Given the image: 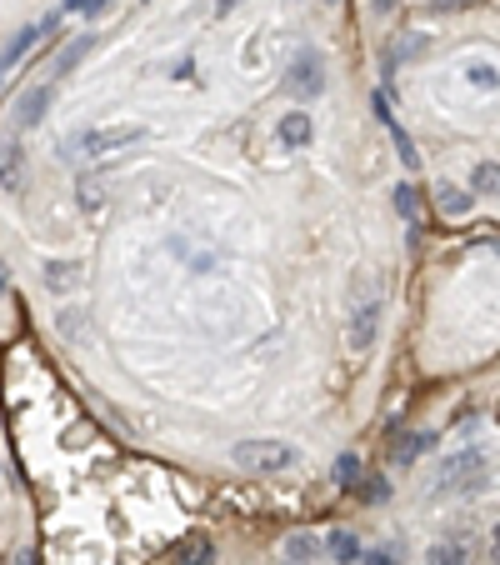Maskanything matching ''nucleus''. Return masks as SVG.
<instances>
[{"label": "nucleus", "instance_id": "4be33fe9", "mask_svg": "<svg viewBox=\"0 0 500 565\" xmlns=\"http://www.w3.org/2000/svg\"><path fill=\"white\" fill-rule=\"evenodd\" d=\"M355 495H361L365 505H380V501L390 495V490H386V480H365V490H355Z\"/></svg>", "mask_w": 500, "mask_h": 565}, {"label": "nucleus", "instance_id": "cd10ccee", "mask_svg": "<svg viewBox=\"0 0 500 565\" xmlns=\"http://www.w3.org/2000/svg\"><path fill=\"white\" fill-rule=\"evenodd\" d=\"M236 5H240V0H215V15H230Z\"/></svg>", "mask_w": 500, "mask_h": 565}, {"label": "nucleus", "instance_id": "393cba45", "mask_svg": "<svg viewBox=\"0 0 500 565\" xmlns=\"http://www.w3.org/2000/svg\"><path fill=\"white\" fill-rule=\"evenodd\" d=\"M486 555H490V565H500V520L490 526V536H486Z\"/></svg>", "mask_w": 500, "mask_h": 565}, {"label": "nucleus", "instance_id": "39448f33", "mask_svg": "<svg viewBox=\"0 0 500 565\" xmlns=\"http://www.w3.org/2000/svg\"><path fill=\"white\" fill-rule=\"evenodd\" d=\"M475 536L471 530H446L440 540L425 545V565H475Z\"/></svg>", "mask_w": 500, "mask_h": 565}, {"label": "nucleus", "instance_id": "412c9836", "mask_svg": "<svg viewBox=\"0 0 500 565\" xmlns=\"http://www.w3.org/2000/svg\"><path fill=\"white\" fill-rule=\"evenodd\" d=\"M336 480L346 490H355V480H361V455H340L336 461Z\"/></svg>", "mask_w": 500, "mask_h": 565}, {"label": "nucleus", "instance_id": "7ed1b4c3", "mask_svg": "<svg viewBox=\"0 0 500 565\" xmlns=\"http://www.w3.org/2000/svg\"><path fill=\"white\" fill-rule=\"evenodd\" d=\"M140 140H146V126H100V130H80V136L65 140V155L100 161V155L125 151V145H140Z\"/></svg>", "mask_w": 500, "mask_h": 565}, {"label": "nucleus", "instance_id": "423d86ee", "mask_svg": "<svg viewBox=\"0 0 500 565\" xmlns=\"http://www.w3.org/2000/svg\"><path fill=\"white\" fill-rule=\"evenodd\" d=\"M380 315H386V305H380V295H365V305H355V315H350L346 326V345L355 355L371 351L375 345V330H380Z\"/></svg>", "mask_w": 500, "mask_h": 565}, {"label": "nucleus", "instance_id": "6ab92c4d", "mask_svg": "<svg viewBox=\"0 0 500 565\" xmlns=\"http://www.w3.org/2000/svg\"><path fill=\"white\" fill-rule=\"evenodd\" d=\"M436 201H440V211H446V215H465V211H471V195H465L461 186H446V180H440Z\"/></svg>", "mask_w": 500, "mask_h": 565}, {"label": "nucleus", "instance_id": "9d476101", "mask_svg": "<svg viewBox=\"0 0 500 565\" xmlns=\"http://www.w3.org/2000/svg\"><path fill=\"white\" fill-rule=\"evenodd\" d=\"M275 140H280L286 151H305V145L315 140L311 115H305V111H290V115H280V126H275Z\"/></svg>", "mask_w": 500, "mask_h": 565}, {"label": "nucleus", "instance_id": "0eeeda50", "mask_svg": "<svg viewBox=\"0 0 500 565\" xmlns=\"http://www.w3.org/2000/svg\"><path fill=\"white\" fill-rule=\"evenodd\" d=\"M375 115H380V126H386L390 145H396V151H400V165H405V170H415V165H421V151H415L411 130H405V126H400V120H396V115H390L386 96H375Z\"/></svg>", "mask_w": 500, "mask_h": 565}, {"label": "nucleus", "instance_id": "9b49d317", "mask_svg": "<svg viewBox=\"0 0 500 565\" xmlns=\"http://www.w3.org/2000/svg\"><path fill=\"white\" fill-rule=\"evenodd\" d=\"M215 561V545L211 536H186L180 545L171 551V565H211Z\"/></svg>", "mask_w": 500, "mask_h": 565}, {"label": "nucleus", "instance_id": "a878e982", "mask_svg": "<svg viewBox=\"0 0 500 565\" xmlns=\"http://www.w3.org/2000/svg\"><path fill=\"white\" fill-rule=\"evenodd\" d=\"M80 326H86V320H80L75 311H61V330L65 336H80Z\"/></svg>", "mask_w": 500, "mask_h": 565}, {"label": "nucleus", "instance_id": "c85d7f7f", "mask_svg": "<svg viewBox=\"0 0 500 565\" xmlns=\"http://www.w3.org/2000/svg\"><path fill=\"white\" fill-rule=\"evenodd\" d=\"M375 11L386 15V11H396V0H375Z\"/></svg>", "mask_w": 500, "mask_h": 565}, {"label": "nucleus", "instance_id": "b1692460", "mask_svg": "<svg viewBox=\"0 0 500 565\" xmlns=\"http://www.w3.org/2000/svg\"><path fill=\"white\" fill-rule=\"evenodd\" d=\"M355 565H400V555L396 551H361V561Z\"/></svg>", "mask_w": 500, "mask_h": 565}, {"label": "nucleus", "instance_id": "1a4fd4ad", "mask_svg": "<svg viewBox=\"0 0 500 565\" xmlns=\"http://www.w3.org/2000/svg\"><path fill=\"white\" fill-rule=\"evenodd\" d=\"M50 96H55V80H40V86H30L21 96V105H15V130H30L40 120V115L50 111Z\"/></svg>", "mask_w": 500, "mask_h": 565}, {"label": "nucleus", "instance_id": "bb28decb", "mask_svg": "<svg viewBox=\"0 0 500 565\" xmlns=\"http://www.w3.org/2000/svg\"><path fill=\"white\" fill-rule=\"evenodd\" d=\"M430 5H436V11H471L475 0H430Z\"/></svg>", "mask_w": 500, "mask_h": 565}, {"label": "nucleus", "instance_id": "dca6fc26", "mask_svg": "<svg viewBox=\"0 0 500 565\" xmlns=\"http://www.w3.org/2000/svg\"><path fill=\"white\" fill-rule=\"evenodd\" d=\"M0 186H5V190L21 186V145H15V140L0 145Z\"/></svg>", "mask_w": 500, "mask_h": 565}, {"label": "nucleus", "instance_id": "ddd939ff", "mask_svg": "<svg viewBox=\"0 0 500 565\" xmlns=\"http://www.w3.org/2000/svg\"><path fill=\"white\" fill-rule=\"evenodd\" d=\"M75 280H80V265L75 261H46V286L61 295V290H71Z\"/></svg>", "mask_w": 500, "mask_h": 565}, {"label": "nucleus", "instance_id": "f3484780", "mask_svg": "<svg viewBox=\"0 0 500 565\" xmlns=\"http://www.w3.org/2000/svg\"><path fill=\"white\" fill-rule=\"evenodd\" d=\"M90 46H96V36H80V40H71V46H65V55L55 61V80H61V76H71L75 65H80V61L90 55Z\"/></svg>", "mask_w": 500, "mask_h": 565}, {"label": "nucleus", "instance_id": "c756f323", "mask_svg": "<svg viewBox=\"0 0 500 565\" xmlns=\"http://www.w3.org/2000/svg\"><path fill=\"white\" fill-rule=\"evenodd\" d=\"M5 286H11V270H5V265H0V295H5Z\"/></svg>", "mask_w": 500, "mask_h": 565}, {"label": "nucleus", "instance_id": "2eb2a0df", "mask_svg": "<svg viewBox=\"0 0 500 565\" xmlns=\"http://www.w3.org/2000/svg\"><path fill=\"white\" fill-rule=\"evenodd\" d=\"M430 440H436V436H430V430H415V436H405V440H400V445H396V451H390V461H396V465H411V461H421V455H425V445H430Z\"/></svg>", "mask_w": 500, "mask_h": 565}, {"label": "nucleus", "instance_id": "4468645a", "mask_svg": "<svg viewBox=\"0 0 500 565\" xmlns=\"http://www.w3.org/2000/svg\"><path fill=\"white\" fill-rule=\"evenodd\" d=\"M471 190H475V195H500V165L496 161L471 165Z\"/></svg>", "mask_w": 500, "mask_h": 565}, {"label": "nucleus", "instance_id": "6e6552de", "mask_svg": "<svg viewBox=\"0 0 500 565\" xmlns=\"http://www.w3.org/2000/svg\"><path fill=\"white\" fill-rule=\"evenodd\" d=\"M280 561H286V565H321V561H325V540H321V536H305V530H296V536L280 540Z\"/></svg>", "mask_w": 500, "mask_h": 565}, {"label": "nucleus", "instance_id": "f03ea898", "mask_svg": "<svg viewBox=\"0 0 500 565\" xmlns=\"http://www.w3.org/2000/svg\"><path fill=\"white\" fill-rule=\"evenodd\" d=\"M230 455H236V465L246 476H280V470H290L300 461L296 445H286V440H240Z\"/></svg>", "mask_w": 500, "mask_h": 565}, {"label": "nucleus", "instance_id": "5701e85b", "mask_svg": "<svg viewBox=\"0 0 500 565\" xmlns=\"http://www.w3.org/2000/svg\"><path fill=\"white\" fill-rule=\"evenodd\" d=\"M111 5V0H65V11H75V15H100Z\"/></svg>", "mask_w": 500, "mask_h": 565}, {"label": "nucleus", "instance_id": "a211bd4d", "mask_svg": "<svg viewBox=\"0 0 500 565\" xmlns=\"http://www.w3.org/2000/svg\"><path fill=\"white\" fill-rule=\"evenodd\" d=\"M390 201H396V211L405 215L411 226H415V220H421V190H415L411 180H405V186H396V190H390Z\"/></svg>", "mask_w": 500, "mask_h": 565}, {"label": "nucleus", "instance_id": "aec40b11", "mask_svg": "<svg viewBox=\"0 0 500 565\" xmlns=\"http://www.w3.org/2000/svg\"><path fill=\"white\" fill-rule=\"evenodd\" d=\"M465 76H471V86H480V90H496L500 86V71H496V65H480V61L465 65Z\"/></svg>", "mask_w": 500, "mask_h": 565}, {"label": "nucleus", "instance_id": "f8f14e48", "mask_svg": "<svg viewBox=\"0 0 500 565\" xmlns=\"http://www.w3.org/2000/svg\"><path fill=\"white\" fill-rule=\"evenodd\" d=\"M361 551H365V545L350 536V530H330V536H325V555H330L336 565H355V561H361Z\"/></svg>", "mask_w": 500, "mask_h": 565}, {"label": "nucleus", "instance_id": "20e7f679", "mask_svg": "<svg viewBox=\"0 0 500 565\" xmlns=\"http://www.w3.org/2000/svg\"><path fill=\"white\" fill-rule=\"evenodd\" d=\"M286 90L296 96V101H315L325 90V61L305 46V51H296V61L286 65Z\"/></svg>", "mask_w": 500, "mask_h": 565}, {"label": "nucleus", "instance_id": "f257e3e1", "mask_svg": "<svg viewBox=\"0 0 500 565\" xmlns=\"http://www.w3.org/2000/svg\"><path fill=\"white\" fill-rule=\"evenodd\" d=\"M490 476V455L480 445H461V451L440 455V476H436V490L440 495H465V490L486 486Z\"/></svg>", "mask_w": 500, "mask_h": 565}]
</instances>
